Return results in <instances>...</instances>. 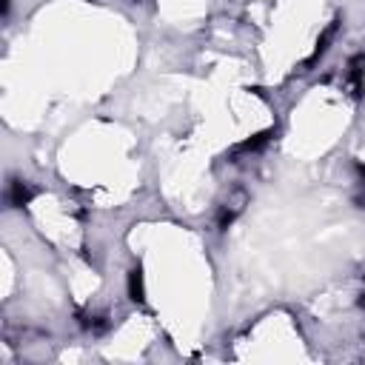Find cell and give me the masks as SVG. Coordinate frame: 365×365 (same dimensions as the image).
Here are the masks:
<instances>
[{"label": "cell", "mask_w": 365, "mask_h": 365, "mask_svg": "<svg viewBox=\"0 0 365 365\" xmlns=\"http://www.w3.org/2000/svg\"><path fill=\"white\" fill-rule=\"evenodd\" d=\"M246 206H249V195L243 192V189H237V192H231L226 200H223V206H220V212H217V229L220 231H226L243 212H246Z\"/></svg>", "instance_id": "obj_1"}, {"label": "cell", "mask_w": 365, "mask_h": 365, "mask_svg": "<svg viewBox=\"0 0 365 365\" xmlns=\"http://www.w3.org/2000/svg\"><path fill=\"white\" fill-rule=\"evenodd\" d=\"M32 197H35V189L29 186L26 180H12V182H9V189H6V203H9L12 209H23V206H29V203H32Z\"/></svg>", "instance_id": "obj_2"}, {"label": "cell", "mask_w": 365, "mask_h": 365, "mask_svg": "<svg viewBox=\"0 0 365 365\" xmlns=\"http://www.w3.org/2000/svg\"><path fill=\"white\" fill-rule=\"evenodd\" d=\"M274 140V131L268 129V131H260V134H254L251 140H246V143H240L234 151H231V163H240V157L243 154H257V151H263L268 143Z\"/></svg>", "instance_id": "obj_3"}, {"label": "cell", "mask_w": 365, "mask_h": 365, "mask_svg": "<svg viewBox=\"0 0 365 365\" xmlns=\"http://www.w3.org/2000/svg\"><path fill=\"white\" fill-rule=\"evenodd\" d=\"M345 83H348V89H351L354 97L362 94V89H365V55H354V58H351Z\"/></svg>", "instance_id": "obj_4"}, {"label": "cell", "mask_w": 365, "mask_h": 365, "mask_svg": "<svg viewBox=\"0 0 365 365\" xmlns=\"http://www.w3.org/2000/svg\"><path fill=\"white\" fill-rule=\"evenodd\" d=\"M77 322H80L83 331H89L94 337H100V334H106L111 328V320L106 314H94V311H80L77 314Z\"/></svg>", "instance_id": "obj_5"}, {"label": "cell", "mask_w": 365, "mask_h": 365, "mask_svg": "<svg viewBox=\"0 0 365 365\" xmlns=\"http://www.w3.org/2000/svg\"><path fill=\"white\" fill-rule=\"evenodd\" d=\"M337 29H339V21H334V23H328V29L322 32V38L317 40V49H314V52H311V58H308V60L303 63V72H308V69H311V66H314V63H317V60H320V58H322V55L328 52V46H331V40L337 38Z\"/></svg>", "instance_id": "obj_6"}, {"label": "cell", "mask_w": 365, "mask_h": 365, "mask_svg": "<svg viewBox=\"0 0 365 365\" xmlns=\"http://www.w3.org/2000/svg\"><path fill=\"white\" fill-rule=\"evenodd\" d=\"M129 297L134 303H143L146 300V283H143V271L140 268H131L129 271Z\"/></svg>", "instance_id": "obj_7"}, {"label": "cell", "mask_w": 365, "mask_h": 365, "mask_svg": "<svg viewBox=\"0 0 365 365\" xmlns=\"http://www.w3.org/2000/svg\"><path fill=\"white\" fill-rule=\"evenodd\" d=\"M359 177H356V203L365 209V163H359Z\"/></svg>", "instance_id": "obj_8"}, {"label": "cell", "mask_w": 365, "mask_h": 365, "mask_svg": "<svg viewBox=\"0 0 365 365\" xmlns=\"http://www.w3.org/2000/svg\"><path fill=\"white\" fill-rule=\"evenodd\" d=\"M359 308H365V288H362V294H359Z\"/></svg>", "instance_id": "obj_9"}]
</instances>
